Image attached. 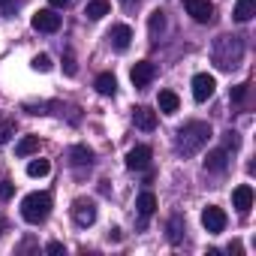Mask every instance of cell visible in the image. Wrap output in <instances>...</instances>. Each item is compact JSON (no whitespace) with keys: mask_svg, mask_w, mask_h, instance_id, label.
I'll use <instances>...</instances> for the list:
<instances>
[{"mask_svg":"<svg viewBox=\"0 0 256 256\" xmlns=\"http://www.w3.org/2000/svg\"><path fill=\"white\" fill-rule=\"evenodd\" d=\"M72 220L78 223V226H94L96 223V205L90 202V199H76L72 202Z\"/></svg>","mask_w":256,"mask_h":256,"instance_id":"6","label":"cell"},{"mask_svg":"<svg viewBox=\"0 0 256 256\" xmlns=\"http://www.w3.org/2000/svg\"><path fill=\"white\" fill-rule=\"evenodd\" d=\"M214 90H217V78L214 76H208V72L193 76V100L196 102H208L214 96Z\"/></svg>","mask_w":256,"mask_h":256,"instance_id":"5","label":"cell"},{"mask_svg":"<svg viewBox=\"0 0 256 256\" xmlns=\"http://www.w3.org/2000/svg\"><path fill=\"white\" fill-rule=\"evenodd\" d=\"M30 24H34V30H40V34H58V30H60V16H58L54 10H40Z\"/></svg>","mask_w":256,"mask_h":256,"instance_id":"8","label":"cell"},{"mask_svg":"<svg viewBox=\"0 0 256 256\" xmlns=\"http://www.w3.org/2000/svg\"><path fill=\"white\" fill-rule=\"evenodd\" d=\"M40 151V136H24L18 145H16V154L18 157H30V154H36Z\"/></svg>","mask_w":256,"mask_h":256,"instance_id":"22","label":"cell"},{"mask_svg":"<svg viewBox=\"0 0 256 256\" xmlns=\"http://www.w3.org/2000/svg\"><path fill=\"white\" fill-rule=\"evenodd\" d=\"M151 148L148 145H136L130 154H126V169H133V172H145L151 166Z\"/></svg>","mask_w":256,"mask_h":256,"instance_id":"9","label":"cell"},{"mask_svg":"<svg viewBox=\"0 0 256 256\" xmlns=\"http://www.w3.org/2000/svg\"><path fill=\"white\" fill-rule=\"evenodd\" d=\"M154 76H157V66H154L151 60H139V64L133 66V72H130V78H133L136 88H148V84L154 82Z\"/></svg>","mask_w":256,"mask_h":256,"instance_id":"10","label":"cell"},{"mask_svg":"<svg viewBox=\"0 0 256 256\" xmlns=\"http://www.w3.org/2000/svg\"><path fill=\"white\" fill-rule=\"evenodd\" d=\"M4 226H6V223H4V217H0V235H4Z\"/></svg>","mask_w":256,"mask_h":256,"instance_id":"35","label":"cell"},{"mask_svg":"<svg viewBox=\"0 0 256 256\" xmlns=\"http://www.w3.org/2000/svg\"><path fill=\"white\" fill-rule=\"evenodd\" d=\"M18 6H22V0H0V10H4L6 16H10L12 10H18Z\"/></svg>","mask_w":256,"mask_h":256,"instance_id":"30","label":"cell"},{"mask_svg":"<svg viewBox=\"0 0 256 256\" xmlns=\"http://www.w3.org/2000/svg\"><path fill=\"white\" fill-rule=\"evenodd\" d=\"M229 166V151L226 148H217L205 157V172H226Z\"/></svg>","mask_w":256,"mask_h":256,"instance_id":"14","label":"cell"},{"mask_svg":"<svg viewBox=\"0 0 256 256\" xmlns=\"http://www.w3.org/2000/svg\"><path fill=\"white\" fill-rule=\"evenodd\" d=\"M16 136V120L10 114H0V145H6Z\"/></svg>","mask_w":256,"mask_h":256,"instance_id":"23","label":"cell"},{"mask_svg":"<svg viewBox=\"0 0 256 256\" xmlns=\"http://www.w3.org/2000/svg\"><path fill=\"white\" fill-rule=\"evenodd\" d=\"M52 193H30V196H24V202H22V217L30 223V226H40V223H46L48 220V214H52Z\"/></svg>","mask_w":256,"mask_h":256,"instance_id":"3","label":"cell"},{"mask_svg":"<svg viewBox=\"0 0 256 256\" xmlns=\"http://www.w3.org/2000/svg\"><path fill=\"white\" fill-rule=\"evenodd\" d=\"M178 108H181L178 94H172V90H160V112H163V114H175Z\"/></svg>","mask_w":256,"mask_h":256,"instance_id":"19","label":"cell"},{"mask_svg":"<svg viewBox=\"0 0 256 256\" xmlns=\"http://www.w3.org/2000/svg\"><path fill=\"white\" fill-rule=\"evenodd\" d=\"M136 208H139V214H142V217H151V214L157 211V196H154L151 190H145V193L136 199Z\"/></svg>","mask_w":256,"mask_h":256,"instance_id":"20","label":"cell"},{"mask_svg":"<svg viewBox=\"0 0 256 256\" xmlns=\"http://www.w3.org/2000/svg\"><path fill=\"white\" fill-rule=\"evenodd\" d=\"M70 163H72L76 169H84V166H90V163H94V154H90V148H84V145H76V148H70Z\"/></svg>","mask_w":256,"mask_h":256,"instance_id":"16","label":"cell"},{"mask_svg":"<svg viewBox=\"0 0 256 256\" xmlns=\"http://www.w3.org/2000/svg\"><path fill=\"white\" fill-rule=\"evenodd\" d=\"M208 139H211V124L190 120V124H184L181 130L175 133V148H178L181 157H193V154H199L208 145Z\"/></svg>","mask_w":256,"mask_h":256,"instance_id":"1","label":"cell"},{"mask_svg":"<svg viewBox=\"0 0 256 256\" xmlns=\"http://www.w3.org/2000/svg\"><path fill=\"white\" fill-rule=\"evenodd\" d=\"M64 72H66V76H76V72H78V66H76V58H72V52H66V54H64Z\"/></svg>","mask_w":256,"mask_h":256,"instance_id":"28","label":"cell"},{"mask_svg":"<svg viewBox=\"0 0 256 256\" xmlns=\"http://www.w3.org/2000/svg\"><path fill=\"white\" fill-rule=\"evenodd\" d=\"M184 10L196 24H208L214 18V4L211 0H184Z\"/></svg>","mask_w":256,"mask_h":256,"instance_id":"4","label":"cell"},{"mask_svg":"<svg viewBox=\"0 0 256 256\" xmlns=\"http://www.w3.org/2000/svg\"><path fill=\"white\" fill-rule=\"evenodd\" d=\"M211 58H214V64H217V70H223V72H229V70H235L238 64H241V58H244V42H241V36H217V42H214V48H211Z\"/></svg>","mask_w":256,"mask_h":256,"instance_id":"2","label":"cell"},{"mask_svg":"<svg viewBox=\"0 0 256 256\" xmlns=\"http://www.w3.org/2000/svg\"><path fill=\"white\" fill-rule=\"evenodd\" d=\"M247 88H250V84H235V88H232V102H244V100H247Z\"/></svg>","mask_w":256,"mask_h":256,"instance_id":"29","label":"cell"},{"mask_svg":"<svg viewBox=\"0 0 256 256\" xmlns=\"http://www.w3.org/2000/svg\"><path fill=\"white\" fill-rule=\"evenodd\" d=\"M94 88H96V94H102V96H114V94H118V78H114L112 72H100L96 82H94Z\"/></svg>","mask_w":256,"mask_h":256,"instance_id":"15","label":"cell"},{"mask_svg":"<svg viewBox=\"0 0 256 256\" xmlns=\"http://www.w3.org/2000/svg\"><path fill=\"white\" fill-rule=\"evenodd\" d=\"M84 16H88L90 22H100V18L108 16V4H106V0H90V4L84 6Z\"/></svg>","mask_w":256,"mask_h":256,"instance_id":"21","label":"cell"},{"mask_svg":"<svg viewBox=\"0 0 256 256\" xmlns=\"http://www.w3.org/2000/svg\"><path fill=\"white\" fill-rule=\"evenodd\" d=\"M34 70H36V72H48V70H52V58H48V54H36V58H34Z\"/></svg>","mask_w":256,"mask_h":256,"instance_id":"27","label":"cell"},{"mask_svg":"<svg viewBox=\"0 0 256 256\" xmlns=\"http://www.w3.org/2000/svg\"><path fill=\"white\" fill-rule=\"evenodd\" d=\"M232 16H235V22H241V24H244V22H250V18L256 16V0H238Z\"/></svg>","mask_w":256,"mask_h":256,"instance_id":"17","label":"cell"},{"mask_svg":"<svg viewBox=\"0 0 256 256\" xmlns=\"http://www.w3.org/2000/svg\"><path fill=\"white\" fill-rule=\"evenodd\" d=\"M48 4H52V6H58V10H64V6H70V4H72V0H48Z\"/></svg>","mask_w":256,"mask_h":256,"instance_id":"34","label":"cell"},{"mask_svg":"<svg viewBox=\"0 0 256 256\" xmlns=\"http://www.w3.org/2000/svg\"><path fill=\"white\" fill-rule=\"evenodd\" d=\"M46 250H48V253H64V244H60V241H52Z\"/></svg>","mask_w":256,"mask_h":256,"instance_id":"32","label":"cell"},{"mask_svg":"<svg viewBox=\"0 0 256 256\" xmlns=\"http://www.w3.org/2000/svg\"><path fill=\"white\" fill-rule=\"evenodd\" d=\"M148 30H151V40H160V36H163V30H166V12H163V10L151 12V18H148Z\"/></svg>","mask_w":256,"mask_h":256,"instance_id":"18","label":"cell"},{"mask_svg":"<svg viewBox=\"0 0 256 256\" xmlns=\"http://www.w3.org/2000/svg\"><path fill=\"white\" fill-rule=\"evenodd\" d=\"M108 40H112V48L114 52H126V48H130V42H133V30L126 28V24H114L108 30Z\"/></svg>","mask_w":256,"mask_h":256,"instance_id":"11","label":"cell"},{"mask_svg":"<svg viewBox=\"0 0 256 256\" xmlns=\"http://www.w3.org/2000/svg\"><path fill=\"white\" fill-rule=\"evenodd\" d=\"M52 172V163L48 160H30V166H28V175L30 178H46Z\"/></svg>","mask_w":256,"mask_h":256,"instance_id":"24","label":"cell"},{"mask_svg":"<svg viewBox=\"0 0 256 256\" xmlns=\"http://www.w3.org/2000/svg\"><path fill=\"white\" fill-rule=\"evenodd\" d=\"M232 202H235L238 214H247V211L253 208V187H250V184H241V187H235V193H232Z\"/></svg>","mask_w":256,"mask_h":256,"instance_id":"12","label":"cell"},{"mask_svg":"<svg viewBox=\"0 0 256 256\" xmlns=\"http://www.w3.org/2000/svg\"><path fill=\"white\" fill-rule=\"evenodd\" d=\"M181 238H184V220L181 217H172L169 220V241L172 244H181Z\"/></svg>","mask_w":256,"mask_h":256,"instance_id":"25","label":"cell"},{"mask_svg":"<svg viewBox=\"0 0 256 256\" xmlns=\"http://www.w3.org/2000/svg\"><path fill=\"white\" fill-rule=\"evenodd\" d=\"M139 4H142V0H120V6H124V10H136Z\"/></svg>","mask_w":256,"mask_h":256,"instance_id":"33","label":"cell"},{"mask_svg":"<svg viewBox=\"0 0 256 256\" xmlns=\"http://www.w3.org/2000/svg\"><path fill=\"white\" fill-rule=\"evenodd\" d=\"M226 211L223 208H217V205H208L205 211H202V226L211 232V235H220L223 229H226Z\"/></svg>","mask_w":256,"mask_h":256,"instance_id":"7","label":"cell"},{"mask_svg":"<svg viewBox=\"0 0 256 256\" xmlns=\"http://www.w3.org/2000/svg\"><path fill=\"white\" fill-rule=\"evenodd\" d=\"M238 145H241L238 133H226V148H238Z\"/></svg>","mask_w":256,"mask_h":256,"instance_id":"31","label":"cell"},{"mask_svg":"<svg viewBox=\"0 0 256 256\" xmlns=\"http://www.w3.org/2000/svg\"><path fill=\"white\" fill-rule=\"evenodd\" d=\"M133 120H136V126H139V130L151 133L154 126H157V112H151L148 106H139V108H133Z\"/></svg>","mask_w":256,"mask_h":256,"instance_id":"13","label":"cell"},{"mask_svg":"<svg viewBox=\"0 0 256 256\" xmlns=\"http://www.w3.org/2000/svg\"><path fill=\"white\" fill-rule=\"evenodd\" d=\"M16 196V184L12 181H0V202H10Z\"/></svg>","mask_w":256,"mask_h":256,"instance_id":"26","label":"cell"}]
</instances>
